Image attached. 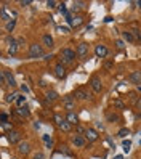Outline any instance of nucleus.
I'll return each mask as SVG.
<instances>
[{
    "mask_svg": "<svg viewBox=\"0 0 141 159\" xmlns=\"http://www.w3.org/2000/svg\"><path fill=\"white\" fill-rule=\"evenodd\" d=\"M2 129H3V130H7V129L13 130V124H8V122H2Z\"/></svg>",
    "mask_w": 141,
    "mask_h": 159,
    "instance_id": "4c0bfd02",
    "label": "nucleus"
},
{
    "mask_svg": "<svg viewBox=\"0 0 141 159\" xmlns=\"http://www.w3.org/2000/svg\"><path fill=\"white\" fill-rule=\"evenodd\" d=\"M77 58V53L74 52V50H71V48H61V52H59V63L61 64H64V66H69V64H72L74 63V60Z\"/></svg>",
    "mask_w": 141,
    "mask_h": 159,
    "instance_id": "f257e3e1",
    "label": "nucleus"
},
{
    "mask_svg": "<svg viewBox=\"0 0 141 159\" xmlns=\"http://www.w3.org/2000/svg\"><path fill=\"white\" fill-rule=\"evenodd\" d=\"M0 119H2V122H8V114L2 113V114H0Z\"/></svg>",
    "mask_w": 141,
    "mask_h": 159,
    "instance_id": "a19ab883",
    "label": "nucleus"
},
{
    "mask_svg": "<svg viewBox=\"0 0 141 159\" xmlns=\"http://www.w3.org/2000/svg\"><path fill=\"white\" fill-rule=\"evenodd\" d=\"M87 132V127H83L82 124H77L76 125V135H83Z\"/></svg>",
    "mask_w": 141,
    "mask_h": 159,
    "instance_id": "c85d7f7f",
    "label": "nucleus"
},
{
    "mask_svg": "<svg viewBox=\"0 0 141 159\" xmlns=\"http://www.w3.org/2000/svg\"><path fill=\"white\" fill-rule=\"evenodd\" d=\"M16 105H18V108H20V106H24V105H26V97H24V95H20V97H18Z\"/></svg>",
    "mask_w": 141,
    "mask_h": 159,
    "instance_id": "473e14b6",
    "label": "nucleus"
},
{
    "mask_svg": "<svg viewBox=\"0 0 141 159\" xmlns=\"http://www.w3.org/2000/svg\"><path fill=\"white\" fill-rule=\"evenodd\" d=\"M112 64H114L112 61H108V63L104 64V68H106V69H111V68H112Z\"/></svg>",
    "mask_w": 141,
    "mask_h": 159,
    "instance_id": "c03bdc74",
    "label": "nucleus"
},
{
    "mask_svg": "<svg viewBox=\"0 0 141 159\" xmlns=\"http://www.w3.org/2000/svg\"><path fill=\"white\" fill-rule=\"evenodd\" d=\"M64 117H66V120H68L69 124H72V125H77V124H79V116L74 113V111H68Z\"/></svg>",
    "mask_w": 141,
    "mask_h": 159,
    "instance_id": "f3484780",
    "label": "nucleus"
},
{
    "mask_svg": "<svg viewBox=\"0 0 141 159\" xmlns=\"http://www.w3.org/2000/svg\"><path fill=\"white\" fill-rule=\"evenodd\" d=\"M18 97H20V93H18V92H10V93L7 95L5 101H7V103H13V101L18 100Z\"/></svg>",
    "mask_w": 141,
    "mask_h": 159,
    "instance_id": "393cba45",
    "label": "nucleus"
},
{
    "mask_svg": "<svg viewBox=\"0 0 141 159\" xmlns=\"http://www.w3.org/2000/svg\"><path fill=\"white\" fill-rule=\"evenodd\" d=\"M32 2H31V0H21V2H20V5L21 7H29Z\"/></svg>",
    "mask_w": 141,
    "mask_h": 159,
    "instance_id": "58836bf2",
    "label": "nucleus"
},
{
    "mask_svg": "<svg viewBox=\"0 0 141 159\" xmlns=\"http://www.w3.org/2000/svg\"><path fill=\"white\" fill-rule=\"evenodd\" d=\"M16 114L18 116H21V117H29L31 116V111H29V106L24 105V106H20V108H16Z\"/></svg>",
    "mask_w": 141,
    "mask_h": 159,
    "instance_id": "6ab92c4d",
    "label": "nucleus"
},
{
    "mask_svg": "<svg viewBox=\"0 0 141 159\" xmlns=\"http://www.w3.org/2000/svg\"><path fill=\"white\" fill-rule=\"evenodd\" d=\"M15 26H16V20H10V21L5 24V31H7V32H13Z\"/></svg>",
    "mask_w": 141,
    "mask_h": 159,
    "instance_id": "a878e982",
    "label": "nucleus"
},
{
    "mask_svg": "<svg viewBox=\"0 0 141 159\" xmlns=\"http://www.w3.org/2000/svg\"><path fill=\"white\" fill-rule=\"evenodd\" d=\"M120 120H122V117L117 111H108L106 113V122L114 124V122H120Z\"/></svg>",
    "mask_w": 141,
    "mask_h": 159,
    "instance_id": "2eb2a0df",
    "label": "nucleus"
},
{
    "mask_svg": "<svg viewBox=\"0 0 141 159\" xmlns=\"http://www.w3.org/2000/svg\"><path fill=\"white\" fill-rule=\"evenodd\" d=\"M53 120H55V124H56V125H59L63 120H66V117H63L61 114H55V116H53Z\"/></svg>",
    "mask_w": 141,
    "mask_h": 159,
    "instance_id": "2f4dec72",
    "label": "nucleus"
},
{
    "mask_svg": "<svg viewBox=\"0 0 141 159\" xmlns=\"http://www.w3.org/2000/svg\"><path fill=\"white\" fill-rule=\"evenodd\" d=\"M128 80L131 82V84H141V71H131L130 74H128Z\"/></svg>",
    "mask_w": 141,
    "mask_h": 159,
    "instance_id": "a211bd4d",
    "label": "nucleus"
},
{
    "mask_svg": "<svg viewBox=\"0 0 141 159\" xmlns=\"http://www.w3.org/2000/svg\"><path fill=\"white\" fill-rule=\"evenodd\" d=\"M95 55H96V58H106L109 55V48L103 43H98L95 47Z\"/></svg>",
    "mask_w": 141,
    "mask_h": 159,
    "instance_id": "ddd939ff",
    "label": "nucleus"
},
{
    "mask_svg": "<svg viewBox=\"0 0 141 159\" xmlns=\"http://www.w3.org/2000/svg\"><path fill=\"white\" fill-rule=\"evenodd\" d=\"M0 20H2V23H8L11 20V16L8 15L7 11V7H2V11H0Z\"/></svg>",
    "mask_w": 141,
    "mask_h": 159,
    "instance_id": "b1692460",
    "label": "nucleus"
},
{
    "mask_svg": "<svg viewBox=\"0 0 141 159\" xmlns=\"http://www.w3.org/2000/svg\"><path fill=\"white\" fill-rule=\"evenodd\" d=\"M56 5H58V3H56L55 0H48V2H46V7H50V8H55Z\"/></svg>",
    "mask_w": 141,
    "mask_h": 159,
    "instance_id": "ea45409f",
    "label": "nucleus"
},
{
    "mask_svg": "<svg viewBox=\"0 0 141 159\" xmlns=\"http://www.w3.org/2000/svg\"><path fill=\"white\" fill-rule=\"evenodd\" d=\"M7 45H8V55H10V57H16L18 47H20L18 40L13 39V37H8V39H7Z\"/></svg>",
    "mask_w": 141,
    "mask_h": 159,
    "instance_id": "6e6552de",
    "label": "nucleus"
},
{
    "mask_svg": "<svg viewBox=\"0 0 141 159\" xmlns=\"http://www.w3.org/2000/svg\"><path fill=\"white\" fill-rule=\"evenodd\" d=\"M63 108H64V109H68V111L76 109V97L66 95V97L63 98Z\"/></svg>",
    "mask_w": 141,
    "mask_h": 159,
    "instance_id": "9b49d317",
    "label": "nucleus"
},
{
    "mask_svg": "<svg viewBox=\"0 0 141 159\" xmlns=\"http://www.w3.org/2000/svg\"><path fill=\"white\" fill-rule=\"evenodd\" d=\"M74 97H76V100H82V101H90V100H93L91 93L87 92L85 89H77L76 92H74Z\"/></svg>",
    "mask_w": 141,
    "mask_h": 159,
    "instance_id": "1a4fd4ad",
    "label": "nucleus"
},
{
    "mask_svg": "<svg viewBox=\"0 0 141 159\" xmlns=\"http://www.w3.org/2000/svg\"><path fill=\"white\" fill-rule=\"evenodd\" d=\"M32 159H45V156H43V153H42V151H37V153L32 156Z\"/></svg>",
    "mask_w": 141,
    "mask_h": 159,
    "instance_id": "c9c22d12",
    "label": "nucleus"
},
{
    "mask_svg": "<svg viewBox=\"0 0 141 159\" xmlns=\"http://www.w3.org/2000/svg\"><path fill=\"white\" fill-rule=\"evenodd\" d=\"M127 135H130V129H125V127H124V129H120V130H119V134H117L119 138H125Z\"/></svg>",
    "mask_w": 141,
    "mask_h": 159,
    "instance_id": "c756f323",
    "label": "nucleus"
},
{
    "mask_svg": "<svg viewBox=\"0 0 141 159\" xmlns=\"http://www.w3.org/2000/svg\"><path fill=\"white\" fill-rule=\"evenodd\" d=\"M88 85L95 93H101L103 92V82H101L99 76H91L90 80H88Z\"/></svg>",
    "mask_w": 141,
    "mask_h": 159,
    "instance_id": "20e7f679",
    "label": "nucleus"
},
{
    "mask_svg": "<svg viewBox=\"0 0 141 159\" xmlns=\"http://www.w3.org/2000/svg\"><path fill=\"white\" fill-rule=\"evenodd\" d=\"M45 57V52H43V45L40 43H31L29 45V53H27V58H42Z\"/></svg>",
    "mask_w": 141,
    "mask_h": 159,
    "instance_id": "f03ea898",
    "label": "nucleus"
},
{
    "mask_svg": "<svg viewBox=\"0 0 141 159\" xmlns=\"http://www.w3.org/2000/svg\"><path fill=\"white\" fill-rule=\"evenodd\" d=\"M114 45H116V48H117V50H124V48H125V40L116 39V40H114Z\"/></svg>",
    "mask_w": 141,
    "mask_h": 159,
    "instance_id": "bb28decb",
    "label": "nucleus"
},
{
    "mask_svg": "<svg viewBox=\"0 0 141 159\" xmlns=\"http://www.w3.org/2000/svg\"><path fill=\"white\" fill-rule=\"evenodd\" d=\"M53 58H55V55H46V57H45L46 61H50V60H53Z\"/></svg>",
    "mask_w": 141,
    "mask_h": 159,
    "instance_id": "49530a36",
    "label": "nucleus"
},
{
    "mask_svg": "<svg viewBox=\"0 0 141 159\" xmlns=\"http://www.w3.org/2000/svg\"><path fill=\"white\" fill-rule=\"evenodd\" d=\"M56 127H58L61 132H66V134H69L71 130H72V124H69L68 120H63V122H61L59 125H56Z\"/></svg>",
    "mask_w": 141,
    "mask_h": 159,
    "instance_id": "412c9836",
    "label": "nucleus"
},
{
    "mask_svg": "<svg viewBox=\"0 0 141 159\" xmlns=\"http://www.w3.org/2000/svg\"><path fill=\"white\" fill-rule=\"evenodd\" d=\"M7 140L11 145H20L23 142V132H21V130H16V129L8 130V132H7Z\"/></svg>",
    "mask_w": 141,
    "mask_h": 159,
    "instance_id": "7ed1b4c3",
    "label": "nucleus"
},
{
    "mask_svg": "<svg viewBox=\"0 0 141 159\" xmlns=\"http://www.w3.org/2000/svg\"><path fill=\"white\" fill-rule=\"evenodd\" d=\"M124 149L128 153L130 151V140H127V142H124Z\"/></svg>",
    "mask_w": 141,
    "mask_h": 159,
    "instance_id": "79ce46f5",
    "label": "nucleus"
},
{
    "mask_svg": "<svg viewBox=\"0 0 141 159\" xmlns=\"http://www.w3.org/2000/svg\"><path fill=\"white\" fill-rule=\"evenodd\" d=\"M59 13L61 15H68V8H66V3H59Z\"/></svg>",
    "mask_w": 141,
    "mask_h": 159,
    "instance_id": "72a5a7b5",
    "label": "nucleus"
},
{
    "mask_svg": "<svg viewBox=\"0 0 141 159\" xmlns=\"http://www.w3.org/2000/svg\"><path fill=\"white\" fill-rule=\"evenodd\" d=\"M83 137H85V140L88 143H95L96 140L99 138V134H98V130L96 129H93V127H87V132L83 134Z\"/></svg>",
    "mask_w": 141,
    "mask_h": 159,
    "instance_id": "0eeeda50",
    "label": "nucleus"
},
{
    "mask_svg": "<svg viewBox=\"0 0 141 159\" xmlns=\"http://www.w3.org/2000/svg\"><path fill=\"white\" fill-rule=\"evenodd\" d=\"M88 142L85 140V137L83 135H72L71 137V145L74 146V148H83Z\"/></svg>",
    "mask_w": 141,
    "mask_h": 159,
    "instance_id": "9d476101",
    "label": "nucleus"
},
{
    "mask_svg": "<svg viewBox=\"0 0 141 159\" xmlns=\"http://www.w3.org/2000/svg\"><path fill=\"white\" fill-rule=\"evenodd\" d=\"M45 98H46V101H50V103H53V101H56L59 98V95H58V92L56 90H48L45 93Z\"/></svg>",
    "mask_w": 141,
    "mask_h": 159,
    "instance_id": "aec40b11",
    "label": "nucleus"
},
{
    "mask_svg": "<svg viewBox=\"0 0 141 159\" xmlns=\"http://www.w3.org/2000/svg\"><path fill=\"white\" fill-rule=\"evenodd\" d=\"M112 106H114V109H117V111H122V109H125V103L120 98H114L112 100Z\"/></svg>",
    "mask_w": 141,
    "mask_h": 159,
    "instance_id": "5701e85b",
    "label": "nucleus"
},
{
    "mask_svg": "<svg viewBox=\"0 0 141 159\" xmlns=\"http://www.w3.org/2000/svg\"><path fill=\"white\" fill-rule=\"evenodd\" d=\"M53 74H55L56 79H66V76H68V68H66L64 64L58 63V64H55V68H53Z\"/></svg>",
    "mask_w": 141,
    "mask_h": 159,
    "instance_id": "423d86ee",
    "label": "nucleus"
},
{
    "mask_svg": "<svg viewBox=\"0 0 141 159\" xmlns=\"http://www.w3.org/2000/svg\"><path fill=\"white\" fill-rule=\"evenodd\" d=\"M88 52H90V45L87 42H80L76 48V53H77V58L80 60H87L88 57Z\"/></svg>",
    "mask_w": 141,
    "mask_h": 159,
    "instance_id": "39448f33",
    "label": "nucleus"
},
{
    "mask_svg": "<svg viewBox=\"0 0 141 159\" xmlns=\"http://www.w3.org/2000/svg\"><path fill=\"white\" fill-rule=\"evenodd\" d=\"M2 72L5 74V82H7V85H8V87H11V89H15V87L18 85L15 76H13V74H11L10 71H8V69H3Z\"/></svg>",
    "mask_w": 141,
    "mask_h": 159,
    "instance_id": "4468645a",
    "label": "nucleus"
},
{
    "mask_svg": "<svg viewBox=\"0 0 141 159\" xmlns=\"http://www.w3.org/2000/svg\"><path fill=\"white\" fill-rule=\"evenodd\" d=\"M59 148H61V149H59L61 153H64V154H71V151H69V149H68V146H66V145H61Z\"/></svg>",
    "mask_w": 141,
    "mask_h": 159,
    "instance_id": "e433bc0d",
    "label": "nucleus"
},
{
    "mask_svg": "<svg viewBox=\"0 0 141 159\" xmlns=\"http://www.w3.org/2000/svg\"><path fill=\"white\" fill-rule=\"evenodd\" d=\"M39 85H40V87H46V84H45L43 80H40V82H39Z\"/></svg>",
    "mask_w": 141,
    "mask_h": 159,
    "instance_id": "09e8293b",
    "label": "nucleus"
},
{
    "mask_svg": "<svg viewBox=\"0 0 141 159\" xmlns=\"http://www.w3.org/2000/svg\"><path fill=\"white\" fill-rule=\"evenodd\" d=\"M122 37H124V40H127V42H130V43H135L136 40H135V35H133V32L131 31H124L122 32Z\"/></svg>",
    "mask_w": 141,
    "mask_h": 159,
    "instance_id": "4be33fe9",
    "label": "nucleus"
},
{
    "mask_svg": "<svg viewBox=\"0 0 141 159\" xmlns=\"http://www.w3.org/2000/svg\"><path fill=\"white\" fill-rule=\"evenodd\" d=\"M18 43H20V45H24V43H26L24 37H20V39H18Z\"/></svg>",
    "mask_w": 141,
    "mask_h": 159,
    "instance_id": "a18cd8bd",
    "label": "nucleus"
},
{
    "mask_svg": "<svg viewBox=\"0 0 141 159\" xmlns=\"http://www.w3.org/2000/svg\"><path fill=\"white\" fill-rule=\"evenodd\" d=\"M18 153H20L21 156H27L31 151H32V145L29 143V142H21L20 145H18Z\"/></svg>",
    "mask_w": 141,
    "mask_h": 159,
    "instance_id": "f8f14e48",
    "label": "nucleus"
},
{
    "mask_svg": "<svg viewBox=\"0 0 141 159\" xmlns=\"http://www.w3.org/2000/svg\"><path fill=\"white\" fill-rule=\"evenodd\" d=\"M135 108H136L138 111H141V97H139V98H138V101L135 103Z\"/></svg>",
    "mask_w": 141,
    "mask_h": 159,
    "instance_id": "37998d69",
    "label": "nucleus"
},
{
    "mask_svg": "<svg viewBox=\"0 0 141 159\" xmlns=\"http://www.w3.org/2000/svg\"><path fill=\"white\" fill-rule=\"evenodd\" d=\"M135 5H138V7L141 8V0H138V2H135Z\"/></svg>",
    "mask_w": 141,
    "mask_h": 159,
    "instance_id": "8fccbe9b",
    "label": "nucleus"
},
{
    "mask_svg": "<svg viewBox=\"0 0 141 159\" xmlns=\"http://www.w3.org/2000/svg\"><path fill=\"white\" fill-rule=\"evenodd\" d=\"M42 43H43V47H46V48H53L55 47V39L50 34H43L42 35Z\"/></svg>",
    "mask_w": 141,
    "mask_h": 159,
    "instance_id": "dca6fc26",
    "label": "nucleus"
},
{
    "mask_svg": "<svg viewBox=\"0 0 141 159\" xmlns=\"http://www.w3.org/2000/svg\"><path fill=\"white\" fill-rule=\"evenodd\" d=\"M83 5H87V3H85V2H74V5H72L71 10H72V11H79V10H82V8H83Z\"/></svg>",
    "mask_w": 141,
    "mask_h": 159,
    "instance_id": "cd10ccee",
    "label": "nucleus"
},
{
    "mask_svg": "<svg viewBox=\"0 0 141 159\" xmlns=\"http://www.w3.org/2000/svg\"><path fill=\"white\" fill-rule=\"evenodd\" d=\"M131 32H133V35H135V40H136V42H141V31L138 29V27H133V29H131Z\"/></svg>",
    "mask_w": 141,
    "mask_h": 159,
    "instance_id": "7c9ffc66",
    "label": "nucleus"
},
{
    "mask_svg": "<svg viewBox=\"0 0 141 159\" xmlns=\"http://www.w3.org/2000/svg\"><path fill=\"white\" fill-rule=\"evenodd\" d=\"M58 31L61 32V34H69V27H63V26H58Z\"/></svg>",
    "mask_w": 141,
    "mask_h": 159,
    "instance_id": "f704fd0d",
    "label": "nucleus"
},
{
    "mask_svg": "<svg viewBox=\"0 0 141 159\" xmlns=\"http://www.w3.org/2000/svg\"><path fill=\"white\" fill-rule=\"evenodd\" d=\"M21 90H23L24 93H27V92H29V89H27V85H21Z\"/></svg>",
    "mask_w": 141,
    "mask_h": 159,
    "instance_id": "de8ad7c7",
    "label": "nucleus"
}]
</instances>
